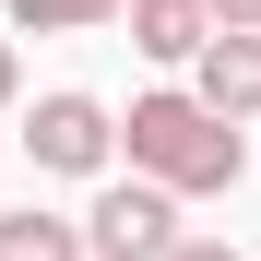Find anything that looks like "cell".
Segmentation results:
<instances>
[{
	"label": "cell",
	"mask_w": 261,
	"mask_h": 261,
	"mask_svg": "<svg viewBox=\"0 0 261 261\" xmlns=\"http://www.w3.org/2000/svg\"><path fill=\"white\" fill-rule=\"evenodd\" d=\"M166 261H238V249H226V238H190V226H178V249H166Z\"/></svg>",
	"instance_id": "ba28073f"
},
{
	"label": "cell",
	"mask_w": 261,
	"mask_h": 261,
	"mask_svg": "<svg viewBox=\"0 0 261 261\" xmlns=\"http://www.w3.org/2000/svg\"><path fill=\"white\" fill-rule=\"evenodd\" d=\"M214 24H261V0H214Z\"/></svg>",
	"instance_id": "30bf717a"
},
{
	"label": "cell",
	"mask_w": 261,
	"mask_h": 261,
	"mask_svg": "<svg viewBox=\"0 0 261 261\" xmlns=\"http://www.w3.org/2000/svg\"><path fill=\"white\" fill-rule=\"evenodd\" d=\"M0 261H83V214H48V202L0 214Z\"/></svg>",
	"instance_id": "8992f818"
},
{
	"label": "cell",
	"mask_w": 261,
	"mask_h": 261,
	"mask_svg": "<svg viewBox=\"0 0 261 261\" xmlns=\"http://www.w3.org/2000/svg\"><path fill=\"white\" fill-rule=\"evenodd\" d=\"M119 154H130V178H154V190H178V202H214V190H238V119H214L190 83H154V95H130L119 119Z\"/></svg>",
	"instance_id": "6da1fadb"
},
{
	"label": "cell",
	"mask_w": 261,
	"mask_h": 261,
	"mask_svg": "<svg viewBox=\"0 0 261 261\" xmlns=\"http://www.w3.org/2000/svg\"><path fill=\"white\" fill-rule=\"evenodd\" d=\"M24 154L48 166V178H107V154H119V107H95L83 83H60V95L24 107Z\"/></svg>",
	"instance_id": "7a4b0ae2"
},
{
	"label": "cell",
	"mask_w": 261,
	"mask_h": 261,
	"mask_svg": "<svg viewBox=\"0 0 261 261\" xmlns=\"http://www.w3.org/2000/svg\"><path fill=\"white\" fill-rule=\"evenodd\" d=\"M12 95H24V71H12V36H0V107H12Z\"/></svg>",
	"instance_id": "9c48e42d"
},
{
	"label": "cell",
	"mask_w": 261,
	"mask_h": 261,
	"mask_svg": "<svg viewBox=\"0 0 261 261\" xmlns=\"http://www.w3.org/2000/svg\"><path fill=\"white\" fill-rule=\"evenodd\" d=\"M166 249H178V190L107 178L95 214H83V261H166Z\"/></svg>",
	"instance_id": "3957f363"
},
{
	"label": "cell",
	"mask_w": 261,
	"mask_h": 261,
	"mask_svg": "<svg viewBox=\"0 0 261 261\" xmlns=\"http://www.w3.org/2000/svg\"><path fill=\"white\" fill-rule=\"evenodd\" d=\"M12 12V36H95V24H119L130 0H0Z\"/></svg>",
	"instance_id": "52a82bcc"
},
{
	"label": "cell",
	"mask_w": 261,
	"mask_h": 261,
	"mask_svg": "<svg viewBox=\"0 0 261 261\" xmlns=\"http://www.w3.org/2000/svg\"><path fill=\"white\" fill-rule=\"evenodd\" d=\"M202 36H214V0H130V48L143 60H202Z\"/></svg>",
	"instance_id": "5b68a950"
},
{
	"label": "cell",
	"mask_w": 261,
	"mask_h": 261,
	"mask_svg": "<svg viewBox=\"0 0 261 261\" xmlns=\"http://www.w3.org/2000/svg\"><path fill=\"white\" fill-rule=\"evenodd\" d=\"M190 95H202L214 119H261V24H214V36H202Z\"/></svg>",
	"instance_id": "277c9868"
}]
</instances>
